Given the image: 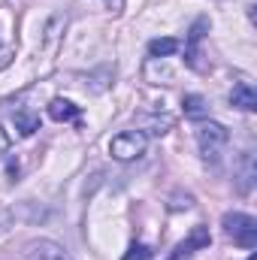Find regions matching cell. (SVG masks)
Here are the masks:
<instances>
[{
  "label": "cell",
  "instance_id": "obj_8",
  "mask_svg": "<svg viewBox=\"0 0 257 260\" xmlns=\"http://www.w3.org/2000/svg\"><path fill=\"white\" fill-rule=\"evenodd\" d=\"M179 49H182V43H179L176 37H157V40L148 43V55H151V58H170V55H176Z\"/></svg>",
  "mask_w": 257,
  "mask_h": 260
},
{
  "label": "cell",
  "instance_id": "obj_13",
  "mask_svg": "<svg viewBox=\"0 0 257 260\" xmlns=\"http://www.w3.org/2000/svg\"><path fill=\"white\" fill-rule=\"evenodd\" d=\"M6 148H9V136H6V130L0 127V154H3Z\"/></svg>",
  "mask_w": 257,
  "mask_h": 260
},
{
  "label": "cell",
  "instance_id": "obj_2",
  "mask_svg": "<svg viewBox=\"0 0 257 260\" xmlns=\"http://www.w3.org/2000/svg\"><path fill=\"white\" fill-rule=\"evenodd\" d=\"M221 224H224V233H227L236 245H242V248H248V251L257 248V221L251 218V215L227 212Z\"/></svg>",
  "mask_w": 257,
  "mask_h": 260
},
{
  "label": "cell",
  "instance_id": "obj_4",
  "mask_svg": "<svg viewBox=\"0 0 257 260\" xmlns=\"http://www.w3.org/2000/svg\"><path fill=\"white\" fill-rule=\"evenodd\" d=\"M206 30H209V18H197L194 21V27L188 30V43H185V64L191 67V70H206V55H203V49H200V43H203V37H206Z\"/></svg>",
  "mask_w": 257,
  "mask_h": 260
},
{
  "label": "cell",
  "instance_id": "obj_12",
  "mask_svg": "<svg viewBox=\"0 0 257 260\" xmlns=\"http://www.w3.org/2000/svg\"><path fill=\"white\" fill-rule=\"evenodd\" d=\"M148 257H151V248L142 245V242H133V245L127 248V254H124L121 260H148Z\"/></svg>",
  "mask_w": 257,
  "mask_h": 260
},
{
  "label": "cell",
  "instance_id": "obj_9",
  "mask_svg": "<svg viewBox=\"0 0 257 260\" xmlns=\"http://www.w3.org/2000/svg\"><path fill=\"white\" fill-rule=\"evenodd\" d=\"M49 118H52V121H73V118H79V106L58 97V100L49 103Z\"/></svg>",
  "mask_w": 257,
  "mask_h": 260
},
{
  "label": "cell",
  "instance_id": "obj_6",
  "mask_svg": "<svg viewBox=\"0 0 257 260\" xmlns=\"http://www.w3.org/2000/svg\"><path fill=\"white\" fill-rule=\"evenodd\" d=\"M24 257L27 260H73L64 245H58V242H52V239H37V242H30L27 251H24Z\"/></svg>",
  "mask_w": 257,
  "mask_h": 260
},
{
  "label": "cell",
  "instance_id": "obj_7",
  "mask_svg": "<svg viewBox=\"0 0 257 260\" xmlns=\"http://www.w3.org/2000/svg\"><path fill=\"white\" fill-rule=\"evenodd\" d=\"M230 103L236 109H245V112H254L257 109V91L251 82H236L233 91H230Z\"/></svg>",
  "mask_w": 257,
  "mask_h": 260
},
{
  "label": "cell",
  "instance_id": "obj_3",
  "mask_svg": "<svg viewBox=\"0 0 257 260\" xmlns=\"http://www.w3.org/2000/svg\"><path fill=\"white\" fill-rule=\"evenodd\" d=\"M145 145H148V139H145L142 130H124V133L112 136L109 154H112L115 160H136V157L145 154Z\"/></svg>",
  "mask_w": 257,
  "mask_h": 260
},
{
  "label": "cell",
  "instance_id": "obj_5",
  "mask_svg": "<svg viewBox=\"0 0 257 260\" xmlns=\"http://www.w3.org/2000/svg\"><path fill=\"white\" fill-rule=\"evenodd\" d=\"M212 245V236H209V227H203V224H197L191 230V236L185 239V242H179L176 248H173V254L167 260H191L197 251H203V248H209Z\"/></svg>",
  "mask_w": 257,
  "mask_h": 260
},
{
  "label": "cell",
  "instance_id": "obj_11",
  "mask_svg": "<svg viewBox=\"0 0 257 260\" xmlns=\"http://www.w3.org/2000/svg\"><path fill=\"white\" fill-rule=\"evenodd\" d=\"M182 106H185V115H188V118H200V115L209 112V106H206V100H203L200 94H188Z\"/></svg>",
  "mask_w": 257,
  "mask_h": 260
},
{
  "label": "cell",
  "instance_id": "obj_10",
  "mask_svg": "<svg viewBox=\"0 0 257 260\" xmlns=\"http://www.w3.org/2000/svg\"><path fill=\"white\" fill-rule=\"evenodd\" d=\"M15 130H18L21 136H30L34 130H40V115H34V112H18V115H15Z\"/></svg>",
  "mask_w": 257,
  "mask_h": 260
},
{
  "label": "cell",
  "instance_id": "obj_14",
  "mask_svg": "<svg viewBox=\"0 0 257 260\" xmlns=\"http://www.w3.org/2000/svg\"><path fill=\"white\" fill-rule=\"evenodd\" d=\"M248 260H257V254H251V257H248Z\"/></svg>",
  "mask_w": 257,
  "mask_h": 260
},
{
  "label": "cell",
  "instance_id": "obj_1",
  "mask_svg": "<svg viewBox=\"0 0 257 260\" xmlns=\"http://www.w3.org/2000/svg\"><path fill=\"white\" fill-rule=\"evenodd\" d=\"M227 130L221 127L218 121H200L197 124V145H200V154L206 164H218L224 145H227Z\"/></svg>",
  "mask_w": 257,
  "mask_h": 260
}]
</instances>
